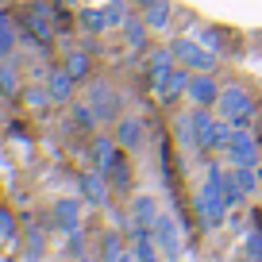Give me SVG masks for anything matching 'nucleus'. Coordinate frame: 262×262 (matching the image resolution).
<instances>
[{
  "mask_svg": "<svg viewBox=\"0 0 262 262\" xmlns=\"http://www.w3.org/2000/svg\"><path fill=\"white\" fill-rule=\"evenodd\" d=\"M120 262H135V254H131V251H127V254H123V258H120Z\"/></svg>",
  "mask_w": 262,
  "mask_h": 262,
  "instance_id": "4c0bfd02",
  "label": "nucleus"
},
{
  "mask_svg": "<svg viewBox=\"0 0 262 262\" xmlns=\"http://www.w3.org/2000/svg\"><path fill=\"white\" fill-rule=\"evenodd\" d=\"M193 127H196V150H224L231 135V123L216 116V108H193Z\"/></svg>",
  "mask_w": 262,
  "mask_h": 262,
  "instance_id": "20e7f679",
  "label": "nucleus"
},
{
  "mask_svg": "<svg viewBox=\"0 0 262 262\" xmlns=\"http://www.w3.org/2000/svg\"><path fill=\"white\" fill-rule=\"evenodd\" d=\"M135 4H139V8H147V4H150V0H135Z\"/></svg>",
  "mask_w": 262,
  "mask_h": 262,
  "instance_id": "58836bf2",
  "label": "nucleus"
},
{
  "mask_svg": "<svg viewBox=\"0 0 262 262\" xmlns=\"http://www.w3.org/2000/svg\"><path fill=\"white\" fill-rule=\"evenodd\" d=\"M77 24H81L85 31H93V35L108 31V16H104V8H85L81 16H77Z\"/></svg>",
  "mask_w": 262,
  "mask_h": 262,
  "instance_id": "393cba45",
  "label": "nucleus"
},
{
  "mask_svg": "<svg viewBox=\"0 0 262 262\" xmlns=\"http://www.w3.org/2000/svg\"><path fill=\"white\" fill-rule=\"evenodd\" d=\"M131 254H135V262H166L150 228H135V224H131Z\"/></svg>",
  "mask_w": 262,
  "mask_h": 262,
  "instance_id": "dca6fc26",
  "label": "nucleus"
},
{
  "mask_svg": "<svg viewBox=\"0 0 262 262\" xmlns=\"http://www.w3.org/2000/svg\"><path fill=\"white\" fill-rule=\"evenodd\" d=\"M120 31H123V42H127L131 50H147L150 47V24L143 16H127Z\"/></svg>",
  "mask_w": 262,
  "mask_h": 262,
  "instance_id": "a211bd4d",
  "label": "nucleus"
},
{
  "mask_svg": "<svg viewBox=\"0 0 262 262\" xmlns=\"http://www.w3.org/2000/svg\"><path fill=\"white\" fill-rule=\"evenodd\" d=\"M104 16H108V27H123V19L131 16V12H127V0H108V4H104Z\"/></svg>",
  "mask_w": 262,
  "mask_h": 262,
  "instance_id": "7c9ffc66",
  "label": "nucleus"
},
{
  "mask_svg": "<svg viewBox=\"0 0 262 262\" xmlns=\"http://www.w3.org/2000/svg\"><path fill=\"white\" fill-rule=\"evenodd\" d=\"M224 166L220 162H208L205 166V181H201V189H196L193 196V208H196V220H201V228L205 231H216L224 228V220H228L231 205L224 201Z\"/></svg>",
  "mask_w": 262,
  "mask_h": 262,
  "instance_id": "f257e3e1",
  "label": "nucleus"
},
{
  "mask_svg": "<svg viewBox=\"0 0 262 262\" xmlns=\"http://www.w3.org/2000/svg\"><path fill=\"white\" fill-rule=\"evenodd\" d=\"M47 89H50V100H54V104H74L77 81L70 77L66 66H58V70H50V74H47Z\"/></svg>",
  "mask_w": 262,
  "mask_h": 262,
  "instance_id": "f3484780",
  "label": "nucleus"
},
{
  "mask_svg": "<svg viewBox=\"0 0 262 262\" xmlns=\"http://www.w3.org/2000/svg\"><path fill=\"white\" fill-rule=\"evenodd\" d=\"M150 235H155V243H158V251H162L166 262H181V224H178L173 212H158Z\"/></svg>",
  "mask_w": 262,
  "mask_h": 262,
  "instance_id": "0eeeda50",
  "label": "nucleus"
},
{
  "mask_svg": "<svg viewBox=\"0 0 262 262\" xmlns=\"http://www.w3.org/2000/svg\"><path fill=\"white\" fill-rule=\"evenodd\" d=\"M258 262H262V258H258Z\"/></svg>",
  "mask_w": 262,
  "mask_h": 262,
  "instance_id": "a19ab883",
  "label": "nucleus"
},
{
  "mask_svg": "<svg viewBox=\"0 0 262 262\" xmlns=\"http://www.w3.org/2000/svg\"><path fill=\"white\" fill-rule=\"evenodd\" d=\"M77 193H81V201H89L93 208L112 205V181H108L100 170H81L77 173Z\"/></svg>",
  "mask_w": 262,
  "mask_h": 262,
  "instance_id": "9d476101",
  "label": "nucleus"
},
{
  "mask_svg": "<svg viewBox=\"0 0 262 262\" xmlns=\"http://www.w3.org/2000/svg\"><path fill=\"white\" fill-rule=\"evenodd\" d=\"M42 258H47V235H42V228H27L24 258H19V262H42Z\"/></svg>",
  "mask_w": 262,
  "mask_h": 262,
  "instance_id": "b1692460",
  "label": "nucleus"
},
{
  "mask_svg": "<svg viewBox=\"0 0 262 262\" xmlns=\"http://www.w3.org/2000/svg\"><path fill=\"white\" fill-rule=\"evenodd\" d=\"M155 220H158V201L150 193H139L131 201V224L135 228H155Z\"/></svg>",
  "mask_w": 262,
  "mask_h": 262,
  "instance_id": "6ab92c4d",
  "label": "nucleus"
},
{
  "mask_svg": "<svg viewBox=\"0 0 262 262\" xmlns=\"http://www.w3.org/2000/svg\"><path fill=\"white\" fill-rule=\"evenodd\" d=\"M189 77H193V70H185V66H173L170 74L162 77V85H158L155 97L162 100V104H178V100L185 97V89H189Z\"/></svg>",
  "mask_w": 262,
  "mask_h": 262,
  "instance_id": "ddd939ff",
  "label": "nucleus"
},
{
  "mask_svg": "<svg viewBox=\"0 0 262 262\" xmlns=\"http://www.w3.org/2000/svg\"><path fill=\"white\" fill-rule=\"evenodd\" d=\"M24 104L39 112V108L54 104V100H50V89H47V85H31V89H24Z\"/></svg>",
  "mask_w": 262,
  "mask_h": 262,
  "instance_id": "c756f323",
  "label": "nucleus"
},
{
  "mask_svg": "<svg viewBox=\"0 0 262 262\" xmlns=\"http://www.w3.org/2000/svg\"><path fill=\"white\" fill-rule=\"evenodd\" d=\"M93 104V112H97V120L100 123H116L123 116V97L112 89L108 81H93L89 85V97H85Z\"/></svg>",
  "mask_w": 262,
  "mask_h": 262,
  "instance_id": "6e6552de",
  "label": "nucleus"
},
{
  "mask_svg": "<svg viewBox=\"0 0 262 262\" xmlns=\"http://www.w3.org/2000/svg\"><path fill=\"white\" fill-rule=\"evenodd\" d=\"M196 39L205 42L208 50H216V54H220V50H224V31H216V27H205V31L196 35Z\"/></svg>",
  "mask_w": 262,
  "mask_h": 262,
  "instance_id": "f704fd0d",
  "label": "nucleus"
},
{
  "mask_svg": "<svg viewBox=\"0 0 262 262\" xmlns=\"http://www.w3.org/2000/svg\"><path fill=\"white\" fill-rule=\"evenodd\" d=\"M185 100L193 108H216V100H220L216 74H193L189 77V89H185Z\"/></svg>",
  "mask_w": 262,
  "mask_h": 262,
  "instance_id": "f8f14e48",
  "label": "nucleus"
},
{
  "mask_svg": "<svg viewBox=\"0 0 262 262\" xmlns=\"http://www.w3.org/2000/svg\"><path fill=\"white\" fill-rule=\"evenodd\" d=\"M70 108H74V120H77V127H81V131H93V127H97V112H93V104H89V100H74V104H70Z\"/></svg>",
  "mask_w": 262,
  "mask_h": 262,
  "instance_id": "bb28decb",
  "label": "nucleus"
},
{
  "mask_svg": "<svg viewBox=\"0 0 262 262\" xmlns=\"http://www.w3.org/2000/svg\"><path fill=\"white\" fill-rule=\"evenodd\" d=\"M258 123H262V112H258Z\"/></svg>",
  "mask_w": 262,
  "mask_h": 262,
  "instance_id": "ea45409f",
  "label": "nucleus"
},
{
  "mask_svg": "<svg viewBox=\"0 0 262 262\" xmlns=\"http://www.w3.org/2000/svg\"><path fill=\"white\" fill-rule=\"evenodd\" d=\"M81 208H85L81 196H58V201H54L50 216H54V224H58V231H62V235L81 231Z\"/></svg>",
  "mask_w": 262,
  "mask_h": 262,
  "instance_id": "9b49d317",
  "label": "nucleus"
},
{
  "mask_svg": "<svg viewBox=\"0 0 262 262\" xmlns=\"http://www.w3.org/2000/svg\"><path fill=\"white\" fill-rule=\"evenodd\" d=\"M16 235H19V224H16V216H12V208H4V205H0V247L16 243Z\"/></svg>",
  "mask_w": 262,
  "mask_h": 262,
  "instance_id": "a878e982",
  "label": "nucleus"
},
{
  "mask_svg": "<svg viewBox=\"0 0 262 262\" xmlns=\"http://www.w3.org/2000/svg\"><path fill=\"white\" fill-rule=\"evenodd\" d=\"M66 239H70V243H66V247H70V254L81 258V254H85V235H81V231H74V235H66Z\"/></svg>",
  "mask_w": 262,
  "mask_h": 262,
  "instance_id": "c9c22d12",
  "label": "nucleus"
},
{
  "mask_svg": "<svg viewBox=\"0 0 262 262\" xmlns=\"http://www.w3.org/2000/svg\"><path fill=\"white\" fill-rule=\"evenodd\" d=\"M93 170H100L116 189H131V166H127V150L112 139V135H97L89 147Z\"/></svg>",
  "mask_w": 262,
  "mask_h": 262,
  "instance_id": "f03ea898",
  "label": "nucleus"
},
{
  "mask_svg": "<svg viewBox=\"0 0 262 262\" xmlns=\"http://www.w3.org/2000/svg\"><path fill=\"white\" fill-rule=\"evenodd\" d=\"M143 19L150 24V31H166L173 24V4L170 0H150L147 8H143Z\"/></svg>",
  "mask_w": 262,
  "mask_h": 262,
  "instance_id": "aec40b11",
  "label": "nucleus"
},
{
  "mask_svg": "<svg viewBox=\"0 0 262 262\" xmlns=\"http://www.w3.org/2000/svg\"><path fill=\"white\" fill-rule=\"evenodd\" d=\"M173 143H178L181 150H196V127H193V112L178 116L173 120Z\"/></svg>",
  "mask_w": 262,
  "mask_h": 262,
  "instance_id": "412c9836",
  "label": "nucleus"
},
{
  "mask_svg": "<svg viewBox=\"0 0 262 262\" xmlns=\"http://www.w3.org/2000/svg\"><path fill=\"white\" fill-rule=\"evenodd\" d=\"M116 143H120L123 150H143V143H147V127H143V120H135V116H120V120H116Z\"/></svg>",
  "mask_w": 262,
  "mask_h": 262,
  "instance_id": "4468645a",
  "label": "nucleus"
},
{
  "mask_svg": "<svg viewBox=\"0 0 262 262\" xmlns=\"http://www.w3.org/2000/svg\"><path fill=\"white\" fill-rule=\"evenodd\" d=\"M170 50H173V62L185 66V70H193V74H216V50H208L201 39L181 35V39L170 42Z\"/></svg>",
  "mask_w": 262,
  "mask_h": 262,
  "instance_id": "39448f33",
  "label": "nucleus"
},
{
  "mask_svg": "<svg viewBox=\"0 0 262 262\" xmlns=\"http://www.w3.org/2000/svg\"><path fill=\"white\" fill-rule=\"evenodd\" d=\"M16 85H19L16 70H12V66H4V58H0V97H12V93H16Z\"/></svg>",
  "mask_w": 262,
  "mask_h": 262,
  "instance_id": "473e14b6",
  "label": "nucleus"
},
{
  "mask_svg": "<svg viewBox=\"0 0 262 262\" xmlns=\"http://www.w3.org/2000/svg\"><path fill=\"white\" fill-rule=\"evenodd\" d=\"M16 27H12V19L4 16V12H0V58H8L12 50H16Z\"/></svg>",
  "mask_w": 262,
  "mask_h": 262,
  "instance_id": "c85d7f7f",
  "label": "nucleus"
},
{
  "mask_svg": "<svg viewBox=\"0 0 262 262\" xmlns=\"http://www.w3.org/2000/svg\"><path fill=\"white\" fill-rule=\"evenodd\" d=\"M262 108L254 104V97L243 89V85H224L220 89V100H216V116L220 120H228L231 127H251L254 120H258Z\"/></svg>",
  "mask_w": 262,
  "mask_h": 262,
  "instance_id": "7ed1b4c3",
  "label": "nucleus"
},
{
  "mask_svg": "<svg viewBox=\"0 0 262 262\" xmlns=\"http://www.w3.org/2000/svg\"><path fill=\"white\" fill-rule=\"evenodd\" d=\"M74 262H100V258H97V254H89V251H85L81 258H74Z\"/></svg>",
  "mask_w": 262,
  "mask_h": 262,
  "instance_id": "e433bc0d",
  "label": "nucleus"
},
{
  "mask_svg": "<svg viewBox=\"0 0 262 262\" xmlns=\"http://www.w3.org/2000/svg\"><path fill=\"white\" fill-rule=\"evenodd\" d=\"M173 50L170 47H155L150 50V58H147V85H150V93H158V85H162V77L173 70Z\"/></svg>",
  "mask_w": 262,
  "mask_h": 262,
  "instance_id": "2eb2a0df",
  "label": "nucleus"
},
{
  "mask_svg": "<svg viewBox=\"0 0 262 262\" xmlns=\"http://www.w3.org/2000/svg\"><path fill=\"white\" fill-rule=\"evenodd\" d=\"M123 254H127V247H123L120 231H116V228H108L104 235H100V254H97V258H100V262H120Z\"/></svg>",
  "mask_w": 262,
  "mask_h": 262,
  "instance_id": "4be33fe9",
  "label": "nucleus"
},
{
  "mask_svg": "<svg viewBox=\"0 0 262 262\" xmlns=\"http://www.w3.org/2000/svg\"><path fill=\"white\" fill-rule=\"evenodd\" d=\"M54 19H58V12H54V8H47L42 0L27 4V12H24V24H27V42L50 47V42H54Z\"/></svg>",
  "mask_w": 262,
  "mask_h": 262,
  "instance_id": "423d86ee",
  "label": "nucleus"
},
{
  "mask_svg": "<svg viewBox=\"0 0 262 262\" xmlns=\"http://www.w3.org/2000/svg\"><path fill=\"white\" fill-rule=\"evenodd\" d=\"M224 201H228L231 208H239V205L247 201V193H243V185H239L235 170H231V173H224Z\"/></svg>",
  "mask_w": 262,
  "mask_h": 262,
  "instance_id": "cd10ccee",
  "label": "nucleus"
},
{
  "mask_svg": "<svg viewBox=\"0 0 262 262\" xmlns=\"http://www.w3.org/2000/svg\"><path fill=\"white\" fill-rule=\"evenodd\" d=\"M235 178H239V185H243V193L251 196L254 189H258V166H235Z\"/></svg>",
  "mask_w": 262,
  "mask_h": 262,
  "instance_id": "2f4dec72",
  "label": "nucleus"
},
{
  "mask_svg": "<svg viewBox=\"0 0 262 262\" xmlns=\"http://www.w3.org/2000/svg\"><path fill=\"white\" fill-rule=\"evenodd\" d=\"M243 254H251V258H262V228H251L243 235Z\"/></svg>",
  "mask_w": 262,
  "mask_h": 262,
  "instance_id": "72a5a7b5",
  "label": "nucleus"
},
{
  "mask_svg": "<svg viewBox=\"0 0 262 262\" xmlns=\"http://www.w3.org/2000/svg\"><path fill=\"white\" fill-rule=\"evenodd\" d=\"M224 155L231 158V166H258V139H254V131L231 127L228 143H224Z\"/></svg>",
  "mask_w": 262,
  "mask_h": 262,
  "instance_id": "1a4fd4ad",
  "label": "nucleus"
},
{
  "mask_svg": "<svg viewBox=\"0 0 262 262\" xmlns=\"http://www.w3.org/2000/svg\"><path fill=\"white\" fill-rule=\"evenodd\" d=\"M66 70H70V77H74L77 85H89V74H93V58H89V50H74V54L66 58Z\"/></svg>",
  "mask_w": 262,
  "mask_h": 262,
  "instance_id": "5701e85b",
  "label": "nucleus"
}]
</instances>
